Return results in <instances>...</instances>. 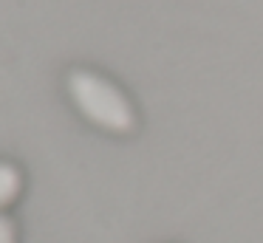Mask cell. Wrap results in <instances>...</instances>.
I'll use <instances>...</instances> for the list:
<instances>
[{"instance_id": "7a4b0ae2", "label": "cell", "mask_w": 263, "mask_h": 243, "mask_svg": "<svg viewBox=\"0 0 263 243\" xmlns=\"http://www.w3.org/2000/svg\"><path fill=\"white\" fill-rule=\"evenodd\" d=\"M20 190H23V175H20V170L9 161H0V212L17 201Z\"/></svg>"}, {"instance_id": "6da1fadb", "label": "cell", "mask_w": 263, "mask_h": 243, "mask_svg": "<svg viewBox=\"0 0 263 243\" xmlns=\"http://www.w3.org/2000/svg\"><path fill=\"white\" fill-rule=\"evenodd\" d=\"M68 94L77 110L97 127L108 133H130L136 127V113H133L130 99L102 73L71 71Z\"/></svg>"}, {"instance_id": "3957f363", "label": "cell", "mask_w": 263, "mask_h": 243, "mask_svg": "<svg viewBox=\"0 0 263 243\" xmlns=\"http://www.w3.org/2000/svg\"><path fill=\"white\" fill-rule=\"evenodd\" d=\"M0 243H17V226L6 212H0Z\"/></svg>"}]
</instances>
